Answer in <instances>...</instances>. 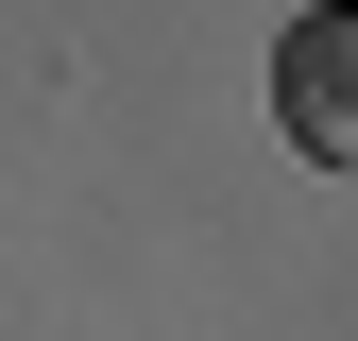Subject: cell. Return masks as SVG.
I'll list each match as a JSON object with an SVG mask.
<instances>
[{
    "instance_id": "obj_1",
    "label": "cell",
    "mask_w": 358,
    "mask_h": 341,
    "mask_svg": "<svg viewBox=\"0 0 358 341\" xmlns=\"http://www.w3.org/2000/svg\"><path fill=\"white\" fill-rule=\"evenodd\" d=\"M273 119H290L307 170L358 188V0H307V17L273 34Z\"/></svg>"
}]
</instances>
